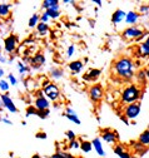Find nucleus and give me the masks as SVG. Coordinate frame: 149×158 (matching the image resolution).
I'll return each mask as SVG.
<instances>
[{
  "instance_id": "nucleus-23",
  "label": "nucleus",
  "mask_w": 149,
  "mask_h": 158,
  "mask_svg": "<svg viewBox=\"0 0 149 158\" xmlns=\"http://www.w3.org/2000/svg\"><path fill=\"white\" fill-rule=\"evenodd\" d=\"M51 158H74V157L69 153H65V152H57L51 156Z\"/></svg>"
},
{
  "instance_id": "nucleus-28",
  "label": "nucleus",
  "mask_w": 149,
  "mask_h": 158,
  "mask_svg": "<svg viewBox=\"0 0 149 158\" xmlns=\"http://www.w3.org/2000/svg\"><path fill=\"white\" fill-rule=\"evenodd\" d=\"M18 69H19L20 74H24V73H26V72L29 70V67H28L26 64H24V63L19 62V63H18Z\"/></svg>"
},
{
  "instance_id": "nucleus-51",
  "label": "nucleus",
  "mask_w": 149,
  "mask_h": 158,
  "mask_svg": "<svg viewBox=\"0 0 149 158\" xmlns=\"http://www.w3.org/2000/svg\"><path fill=\"white\" fill-rule=\"evenodd\" d=\"M148 67H149V65H148Z\"/></svg>"
},
{
  "instance_id": "nucleus-45",
  "label": "nucleus",
  "mask_w": 149,
  "mask_h": 158,
  "mask_svg": "<svg viewBox=\"0 0 149 158\" xmlns=\"http://www.w3.org/2000/svg\"><path fill=\"white\" fill-rule=\"evenodd\" d=\"M145 77H147V79H148V81H149V68L145 70Z\"/></svg>"
},
{
  "instance_id": "nucleus-10",
  "label": "nucleus",
  "mask_w": 149,
  "mask_h": 158,
  "mask_svg": "<svg viewBox=\"0 0 149 158\" xmlns=\"http://www.w3.org/2000/svg\"><path fill=\"white\" fill-rule=\"evenodd\" d=\"M99 77H100V70L93 68V69H89V72L83 75V79H84V81L90 82V81H97Z\"/></svg>"
},
{
  "instance_id": "nucleus-43",
  "label": "nucleus",
  "mask_w": 149,
  "mask_h": 158,
  "mask_svg": "<svg viewBox=\"0 0 149 158\" xmlns=\"http://www.w3.org/2000/svg\"><path fill=\"white\" fill-rule=\"evenodd\" d=\"M0 63H6V58L0 54Z\"/></svg>"
},
{
  "instance_id": "nucleus-8",
  "label": "nucleus",
  "mask_w": 149,
  "mask_h": 158,
  "mask_svg": "<svg viewBox=\"0 0 149 158\" xmlns=\"http://www.w3.org/2000/svg\"><path fill=\"white\" fill-rule=\"evenodd\" d=\"M49 107H50V103H49V101L46 99L45 97H38L35 99V109L36 110H39V112H42V110H48L49 109Z\"/></svg>"
},
{
  "instance_id": "nucleus-26",
  "label": "nucleus",
  "mask_w": 149,
  "mask_h": 158,
  "mask_svg": "<svg viewBox=\"0 0 149 158\" xmlns=\"http://www.w3.org/2000/svg\"><path fill=\"white\" fill-rule=\"evenodd\" d=\"M36 29H38V31H39L40 34H45V33H48V24H45V23H39L38 25H36Z\"/></svg>"
},
{
  "instance_id": "nucleus-44",
  "label": "nucleus",
  "mask_w": 149,
  "mask_h": 158,
  "mask_svg": "<svg viewBox=\"0 0 149 158\" xmlns=\"http://www.w3.org/2000/svg\"><path fill=\"white\" fill-rule=\"evenodd\" d=\"M2 121H3L4 123H6V124H13V123H11V121H9V119H8V118H3V119H2Z\"/></svg>"
},
{
  "instance_id": "nucleus-11",
  "label": "nucleus",
  "mask_w": 149,
  "mask_h": 158,
  "mask_svg": "<svg viewBox=\"0 0 149 158\" xmlns=\"http://www.w3.org/2000/svg\"><path fill=\"white\" fill-rule=\"evenodd\" d=\"M91 146H93V148L95 149V152H97L98 156H100V157H104V156H105V151H104V148H103V144H102V139H100V138H94V139L91 141Z\"/></svg>"
},
{
  "instance_id": "nucleus-40",
  "label": "nucleus",
  "mask_w": 149,
  "mask_h": 158,
  "mask_svg": "<svg viewBox=\"0 0 149 158\" xmlns=\"http://www.w3.org/2000/svg\"><path fill=\"white\" fill-rule=\"evenodd\" d=\"M119 157H120V158H133V157H132V154H130L129 152H127V151H124Z\"/></svg>"
},
{
  "instance_id": "nucleus-31",
  "label": "nucleus",
  "mask_w": 149,
  "mask_h": 158,
  "mask_svg": "<svg viewBox=\"0 0 149 158\" xmlns=\"http://www.w3.org/2000/svg\"><path fill=\"white\" fill-rule=\"evenodd\" d=\"M8 81H9V83H10L11 85H16V84H18V79L14 77V74H9V75H8Z\"/></svg>"
},
{
  "instance_id": "nucleus-36",
  "label": "nucleus",
  "mask_w": 149,
  "mask_h": 158,
  "mask_svg": "<svg viewBox=\"0 0 149 158\" xmlns=\"http://www.w3.org/2000/svg\"><path fill=\"white\" fill-rule=\"evenodd\" d=\"M36 114H38L40 118H43V119H44V118H46V117L49 115V109H48V110H42V112L38 110V113H36Z\"/></svg>"
},
{
  "instance_id": "nucleus-19",
  "label": "nucleus",
  "mask_w": 149,
  "mask_h": 158,
  "mask_svg": "<svg viewBox=\"0 0 149 158\" xmlns=\"http://www.w3.org/2000/svg\"><path fill=\"white\" fill-rule=\"evenodd\" d=\"M80 149H82L84 153H89V152H91V149H93L91 142H89V141H84V142H82V143H80Z\"/></svg>"
},
{
  "instance_id": "nucleus-52",
  "label": "nucleus",
  "mask_w": 149,
  "mask_h": 158,
  "mask_svg": "<svg viewBox=\"0 0 149 158\" xmlns=\"http://www.w3.org/2000/svg\"><path fill=\"white\" fill-rule=\"evenodd\" d=\"M148 6H149V5H148Z\"/></svg>"
},
{
  "instance_id": "nucleus-32",
  "label": "nucleus",
  "mask_w": 149,
  "mask_h": 158,
  "mask_svg": "<svg viewBox=\"0 0 149 158\" xmlns=\"http://www.w3.org/2000/svg\"><path fill=\"white\" fill-rule=\"evenodd\" d=\"M113 151H114V153H115V154L120 156V154H122V153L124 152V147H123V146H119V144H118V146H115V147L113 148Z\"/></svg>"
},
{
  "instance_id": "nucleus-46",
  "label": "nucleus",
  "mask_w": 149,
  "mask_h": 158,
  "mask_svg": "<svg viewBox=\"0 0 149 158\" xmlns=\"http://www.w3.org/2000/svg\"><path fill=\"white\" fill-rule=\"evenodd\" d=\"M122 121H123V122H125V124H129V123H128V119H127V118L122 117Z\"/></svg>"
},
{
  "instance_id": "nucleus-6",
  "label": "nucleus",
  "mask_w": 149,
  "mask_h": 158,
  "mask_svg": "<svg viewBox=\"0 0 149 158\" xmlns=\"http://www.w3.org/2000/svg\"><path fill=\"white\" fill-rule=\"evenodd\" d=\"M89 97H90V99L93 102H95V103L100 102L103 99V88H102V85L94 84L93 87H90V89H89Z\"/></svg>"
},
{
  "instance_id": "nucleus-3",
  "label": "nucleus",
  "mask_w": 149,
  "mask_h": 158,
  "mask_svg": "<svg viewBox=\"0 0 149 158\" xmlns=\"http://www.w3.org/2000/svg\"><path fill=\"white\" fill-rule=\"evenodd\" d=\"M122 36L124 39H127V40H130V39H137V40H139V39L143 38V30L137 27H129L123 31Z\"/></svg>"
},
{
  "instance_id": "nucleus-34",
  "label": "nucleus",
  "mask_w": 149,
  "mask_h": 158,
  "mask_svg": "<svg viewBox=\"0 0 149 158\" xmlns=\"http://www.w3.org/2000/svg\"><path fill=\"white\" fill-rule=\"evenodd\" d=\"M137 78H138L139 82H145V70H140V72L138 73Z\"/></svg>"
},
{
  "instance_id": "nucleus-39",
  "label": "nucleus",
  "mask_w": 149,
  "mask_h": 158,
  "mask_svg": "<svg viewBox=\"0 0 149 158\" xmlns=\"http://www.w3.org/2000/svg\"><path fill=\"white\" fill-rule=\"evenodd\" d=\"M40 20H42L40 23H45V24H46V23H48V20H49V16H48V15L44 13V14L40 16Z\"/></svg>"
},
{
  "instance_id": "nucleus-4",
  "label": "nucleus",
  "mask_w": 149,
  "mask_h": 158,
  "mask_svg": "<svg viewBox=\"0 0 149 158\" xmlns=\"http://www.w3.org/2000/svg\"><path fill=\"white\" fill-rule=\"evenodd\" d=\"M43 90H44V94L49 98L50 101H58V99H59V97H60V90H59V88L55 85V84L49 83L48 85H44Z\"/></svg>"
},
{
  "instance_id": "nucleus-30",
  "label": "nucleus",
  "mask_w": 149,
  "mask_h": 158,
  "mask_svg": "<svg viewBox=\"0 0 149 158\" xmlns=\"http://www.w3.org/2000/svg\"><path fill=\"white\" fill-rule=\"evenodd\" d=\"M69 148H71V149H78V148H80V143H79L77 139L70 141V143H69Z\"/></svg>"
},
{
  "instance_id": "nucleus-13",
  "label": "nucleus",
  "mask_w": 149,
  "mask_h": 158,
  "mask_svg": "<svg viewBox=\"0 0 149 158\" xmlns=\"http://www.w3.org/2000/svg\"><path fill=\"white\" fill-rule=\"evenodd\" d=\"M16 48V38L14 35H10L5 39V50L8 53H11Z\"/></svg>"
},
{
  "instance_id": "nucleus-38",
  "label": "nucleus",
  "mask_w": 149,
  "mask_h": 158,
  "mask_svg": "<svg viewBox=\"0 0 149 158\" xmlns=\"http://www.w3.org/2000/svg\"><path fill=\"white\" fill-rule=\"evenodd\" d=\"M148 11H149V6H148V5H142V6H139V13L147 14Z\"/></svg>"
},
{
  "instance_id": "nucleus-24",
  "label": "nucleus",
  "mask_w": 149,
  "mask_h": 158,
  "mask_svg": "<svg viewBox=\"0 0 149 158\" xmlns=\"http://www.w3.org/2000/svg\"><path fill=\"white\" fill-rule=\"evenodd\" d=\"M51 77L54 79H59L63 77V70L62 69H58V68H55V69H51Z\"/></svg>"
},
{
  "instance_id": "nucleus-17",
  "label": "nucleus",
  "mask_w": 149,
  "mask_h": 158,
  "mask_svg": "<svg viewBox=\"0 0 149 158\" xmlns=\"http://www.w3.org/2000/svg\"><path fill=\"white\" fill-rule=\"evenodd\" d=\"M43 8L45 10H55L58 11L59 10V2L57 0H45L43 3Z\"/></svg>"
},
{
  "instance_id": "nucleus-15",
  "label": "nucleus",
  "mask_w": 149,
  "mask_h": 158,
  "mask_svg": "<svg viewBox=\"0 0 149 158\" xmlns=\"http://www.w3.org/2000/svg\"><path fill=\"white\" fill-rule=\"evenodd\" d=\"M138 19H139V14L132 10V11H128V13H127L124 20H125V23H127V24L133 25V24H135V23L138 22Z\"/></svg>"
},
{
  "instance_id": "nucleus-9",
  "label": "nucleus",
  "mask_w": 149,
  "mask_h": 158,
  "mask_svg": "<svg viewBox=\"0 0 149 158\" xmlns=\"http://www.w3.org/2000/svg\"><path fill=\"white\" fill-rule=\"evenodd\" d=\"M0 99H2V103H3V106L9 110V112H11V113H16L18 112V108L15 107V104L13 103V101H11V98L9 97V95H6V94H4V95H0Z\"/></svg>"
},
{
  "instance_id": "nucleus-20",
  "label": "nucleus",
  "mask_w": 149,
  "mask_h": 158,
  "mask_svg": "<svg viewBox=\"0 0 149 158\" xmlns=\"http://www.w3.org/2000/svg\"><path fill=\"white\" fill-rule=\"evenodd\" d=\"M9 10H10V5L9 4H0V16L2 18L8 16Z\"/></svg>"
},
{
  "instance_id": "nucleus-2",
  "label": "nucleus",
  "mask_w": 149,
  "mask_h": 158,
  "mask_svg": "<svg viewBox=\"0 0 149 158\" xmlns=\"http://www.w3.org/2000/svg\"><path fill=\"white\" fill-rule=\"evenodd\" d=\"M140 98H142V90L139 89V87L135 84H130L122 93V103L124 104L137 103Z\"/></svg>"
},
{
  "instance_id": "nucleus-16",
  "label": "nucleus",
  "mask_w": 149,
  "mask_h": 158,
  "mask_svg": "<svg viewBox=\"0 0 149 158\" xmlns=\"http://www.w3.org/2000/svg\"><path fill=\"white\" fill-rule=\"evenodd\" d=\"M83 68H84V64H83L82 60H74V62H71V63L69 64V69L71 70L73 74L80 73V72L83 70Z\"/></svg>"
},
{
  "instance_id": "nucleus-5",
  "label": "nucleus",
  "mask_w": 149,
  "mask_h": 158,
  "mask_svg": "<svg viewBox=\"0 0 149 158\" xmlns=\"http://www.w3.org/2000/svg\"><path fill=\"white\" fill-rule=\"evenodd\" d=\"M140 113V104L137 103H132V104H128L124 109V117L127 119H135V118L139 115Z\"/></svg>"
},
{
  "instance_id": "nucleus-49",
  "label": "nucleus",
  "mask_w": 149,
  "mask_h": 158,
  "mask_svg": "<svg viewBox=\"0 0 149 158\" xmlns=\"http://www.w3.org/2000/svg\"><path fill=\"white\" fill-rule=\"evenodd\" d=\"M3 74H4V70H3L2 68H0V77H3Z\"/></svg>"
},
{
  "instance_id": "nucleus-42",
  "label": "nucleus",
  "mask_w": 149,
  "mask_h": 158,
  "mask_svg": "<svg viewBox=\"0 0 149 158\" xmlns=\"http://www.w3.org/2000/svg\"><path fill=\"white\" fill-rule=\"evenodd\" d=\"M93 3H94V4H97L98 6H102V5H103V3L100 2V0H93Z\"/></svg>"
},
{
  "instance_id": "nucleus-41",
  "label": "nucleus",
  "mask_w": 149,
  "mask_h": 158,
  "mask_svg": "<svg viewBox=\"0 0 149 158\" xmlns=\"http://www.w3.org/2000/svg\"><path fill=\"white\" fill-rule=\"evenodd\" d=\"M36 137L40 138V139H45V138H46V133H36Z\"/></svg>"
},
{
  "instance_id": "nucleus-12",
  "label": "nucleus",
  "mask_w": 149,
  "mask_h": 158,
  "mask_svg": "<svg viewBox=\"0 0 149 158\" xmlns=\"http://www.w3.org/2000/svg\"><path fill=\"white\" fill-rule=\"evenodd\" d=\"M125 15H127V13L124 10H122V9L115 10L113 13V15H111V23L113 24H119L120 22H123L125 19Z\"/></svg>"
},
{
  "instance_id": "nucleus-25",
  "label": "nucleus",
  "mask_w": 149,
  "mask_h": 158,
  "mask_svg": "<svg viewBox=\"0 0 149 158\" xmlns=\"http://www.w3.org/2000/svg\"><path fill=\"white\" fill-rule=\"evenodd\" d=\"M65 118L66 119H69V121H71L73 123H75V124H82V122H80V119H79V117L78 115H70V114H65Z\"/></svg>"
},
{
  "instance_id": "nucleus-48",
  "label": "nucleus",
  "mask_w": 149,
  "mask_h": 158,
  "mask_svg": "<svg viewBox=\"0 0 149 158\" xmlns=\"http://www.w3.org/2000/svg\"><path fill=\"white\" fill-rule=\"evenodd\" d=\"M144 43H145V44H148V45H149V35H148V38H147V39H145V42H144Z\"/></svg>"
},
{
  "instance_id": "nucleus-29",
  "label": "nucleus",
  "mask_w": 149,
  "mask_h": 158,
  "mask_svg": "<svg viewBox=\"0 0 149 158\" xmlns=\"http://www.w3.org/2000/svg\"><path fill=\"white\" fill-rule=\"evenodd\" d=\"M0 90H3V92H8L9 90V83L6 81H4V79L0 81Z\"/></svg>"
},
{
  "instance_id": "nucleus-14",
  "label": "nucleus",
  "mask_w": 149,
  "mask_h": 158,
  "mask_svg": "<svg viewBox=\"0 0 149 158\" xmlns=\"http://www.w3.org/2000/svg\"><path fill=\"white\" fill-rule=\"evenodd\" d=\"M30 63L34 65V68H40L45 63V56L43 54H36L33 58H30Z\"/></svg>"
},
{
  "instance_id": "nucleus-47",
  "label": "nucleus",
  "mask_w": 149,
  "mask_h": 158,
  "mask_svg": "<svg viewBox=\"0 0 149 158\" xmlns=\"http://www.w3.org/2000/svg\"><path fill=\"white\" fill-rule=\"evenodd\" d=\"M31 158H42V157H40V156H39V154H34V156H33V157H31Z\"/></svg>"
},
{
  "instance_id": "nucleus-22",
  "label": "nucleus",
  "mask_w": 149,
  "mask_h": 158,
  "mask_svg": "<svg viewBox=\"0 0 149 158\" xmlns=\"http://www.w3.org/2000/svg\"><path fill=\"white\" fill-rule=\"evenodd\" d=\"M139 53L142 56H148L149 55V45L145 43H142L139 45Z\"/></svg>"
},
{
  "instance_id": "nucleus-50",
  "label": "nucleus",
  "mask_w": 149,
  "mask_h": 158,
  "mask_svg": "<svg viewBox=\"0 0 149 158\" xmlns=\"http://www.w3.org/2000/svg\"><path fill=\"white\" fill-rule=\"evenodd\" d=\"M0 49H2V45H0Z\"/></svg>"
},
{
  "instance_id": "nucleus-18",
  "label": "nucleus",
  "mask_w": 149,
  "mask_h": 158,
  "mask_svg": "<svg viewBox=\"0 0 149 158\" xmlns=\"http://www.w3.org/2000/svg\"><path fill=\"white\" fill-rule=\"evenodd\" d=\"M138 142L143 146V147H145V146H149V129H145L140 135H139V138H138Z\"/></svg>"
},
{
  "instance_id": "nucleus-33",
  "label": "nucleus",
  "mask_w": 149,
  "mask_h": 158,
  "mask_svg": "<svg viewBox=\"0 0 149 158\" xmlns=\"http://www.w3.org/2000/svg\"><path fill=\"white\" fill-rule=\"evenodd\" d=\"M65 135H66V138L69 141H74L75 139V133H74L73 131H66L65 132Z\"/></svg>"
},
{
  "instance_id": "nucleus-21",
  "label": "nucleus",
  "mask_w": 149,
  "mask_h": 158,
  "mask_svg": "<svg viewBox=\"0 0 149 158\" xmlns=\"http://www.w3.org/2000/svg\"><path fill=\"white\" fill-rule=\"evenodd\" d=\"M39 20H40V16L38 14H34L31 18H30V20H29V27L30 28H35L36 25L39 24Z\"/></svg>"
},
{
  "instance_id": "nucleus-7",
  "label": "nucleus",
  "mask_w": 149,
  "mask_h": 158,
  "mask_svg": "<svg viewBox=\"0 0 149 158\" xmlns=\"http://www.w3.org/2000/svg\"><path fill=\"white\" fill-rule=\"evenodd\" d=\"M102 139L105 141L107 143H115L118 139V134L114 131H110V129H105L102 133Z\"/></svg>"
},
{
  "instance_id": "nucleus-37",
  "label": "nucleus",
  "mask_w": 149,
  "mask_h": 158,
  "mask_svg": "<svg viewBox=\"0 0 149 158\" xmlns=\"http://www.w3.org/2000/svg\"><path fill=\"white\" fill-rule=\"evenodd\" d=\"M65 114H70V115H78V114L75 113V110H74L71 107H66V109H65Z\"/></svg>"
},
{
  "instance_id": "nucleus-35",
  "label": "nucleus",
  "mask_w": 149,
  "mask_h": 158,
  "mask_svg": "<svg viewBox=\"0 0 149 158\" xmlns=\"http://www.w3.org/2000/svg\"><path fill=\"white\" fill-rule=\"evenodd\" d=\"M74 52H75V45H73V44H71V45L68 48V52H66L68 58H69V56H71V55L74 54Z\"/></svg>"
},
{
  "instance_id": "nucleus-1",
  "label": "nucleus",
  "mask_w": 149,
  "mask_h": 158,
  "mask_svg": "<svg viewBox=\"0 0 149 158\" xmlns=\"http://www.w3.org/2000/svg\"><path fill=\"white\" fill-rule=\"evenodd\" d=\"M114 72L117 75L123 79V81H130L133 79L134 73H135V64L130 58L128 56H120L119 59L114 62L113 64Z\"/></svg>"
},
{
  "instance_id": "nucleus-27",
  "label": "nucleus",
  "mask_w": 149,
  "mask_h": 158,
  "mask_svg": "<svg viewBox=\"0 0 149 158\" xmlns=\"http://www.w3.org/2000/svg\"><path fill=\"white\" fill-rule=\"evenodd\" d=\"M45 14L49 16V18H53V19H57L60 16V11H55V10H45Z\"/></svg>"
}]
</instances>
